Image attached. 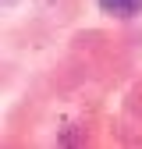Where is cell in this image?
Here are the masks:
<instances>
[{
	"mask_svg": "<svg viewBox=\"0 0 142 149\" xmlns=\"http://www.w3.org/2000/svg\"><path fill=\"white\" fill-rule=\"evenodd\" d=\"M100 7L106 14H121V18H128L139 11V0H100Z\"/></svg>",
	"mask_w": 142,
	"mask_h": 149,
	"instance_id": "1",
	"label": "cell"
}]
</instances>
